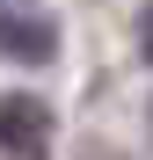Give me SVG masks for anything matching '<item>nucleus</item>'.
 <instances>
[{"instance_id": "1", "label": "nucleus", "mask_w": 153, "mask_h": 160, "mask_svg": "<svg viewBox=\"0 0 153 160\" xmlns=\"http://www.w3.org/2000/svg\"><path fill=\"white\" fill-rule=\"evenodd\" d=\"M0 153L8 160H44L51 153V109L37 95H0Z\"/></svg>"}, {"instance_id": "2", "label": "nucleus", "mask_w": 153, "mask_h": 160, "mask_svg": "<svg viewBox=\"0 0 153 160\" xmlns=\"http://www.w3.org/2000/svg\"><path fill=\"white\" fill-rule=\"evenodd\" d=\"M0 58H15V66H51V58H59V29H51L44 15L0 8Z\"/></svg>"}, {"instance_id": "3", "label": "nucleus", "mask_w": 153, "mask_h": 160, "mask_svg": "<svg viewBox=\"0 0 153 160\" xmlns=\"http://www.w3.org/2000/svg\"><path fill=\"white\" fill-rule=\"evenodd\" d=\"M139 51H146V66H153V0H146V15H139Z\"/></svg>"}]
</instances>
